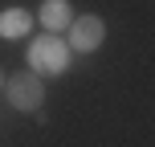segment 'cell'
Returning a JSON list of instances; mask_svg holds the SVG:
<instances>
[{
  "label": "cell",
  "mask_w": 155,
  "mask_h": 147,
  "mask_svg": "<svg viewBox=\"0 0 155 147\" xmlns=\"http://www.w3.org/2000/svg\"><path fill=\"white\" fill-rule=\"evenodd\" d=\"M29 70L33 74H65L70 70V45H65L61 37H53V33H41V37H33L29 45Z\"/></svg>",
  "instance_id": "cell-1"
},
{
  "label": "cell",
  "mask_w": 155,
  "mask_h": 147,
  "mask_svg": "<svg viewBox=\"0 0 155 147\" xmlns=\"http://www.w3.org/2000/svg\"><path fill=\"white\" fill-rule=\"evenodd\" d=\"M4 94H8V106H16V110H41V102H45V82H41L33 70H25V74L4 78Z\"/></svg>",
  "instance_id": "cell-2"
},
{
  "label": "cell",
  "mask_w": 155,
  "mask_h": 147,
  "mask_svg": "<svg viewBox=\"0 0 155 147\" xmlns=\"http://www.w3.org/2000/svg\"><path fill=\"white\" fill-rule=\"evenodd\" d=\"M106 41V21L102 16H74L70 25V53H94V49Z\"/></svg>",
  "instance_id": "cell-3"
},
{
  "label": "cell",
  "mask_w": 155,
  "mask_h": 147,
  "mask_svg": "<svg viewBox=\"0 0 155 147\" xmlns=\"http://www.w3.org/2000/svg\"><path fill=\"white\" fill-rule=\"evenodd\" d=\"M37 21L45 25V33H61V29H70L74 25V8L65 4V0H45V4H41V12H37Z\"/></svg>",
  "instance_id": "cell-4"
},
{
  "label": "cell",
  "mask_w": 155,
  "mask_h": 147,
  "mask_svg": "<svg viewBox=\"0 0 155 147\" xmlns=\"http://www.w3.org/2000/svg\"><path fill=\"white\" fill-rule=\"evenodd\" d=\"M29 29H33V16L25 12V8H4V12H0V37L16 41V37H25Z\"/></svg>",
  "instance_id": "cell-5"
},
{
  "label": "cell",
  "mask_w": 155,
  "mask_h": 147,
  "mask_svg": "<svg viewBox=\"0 0 155 147\" xmlns=\"http://www.w3.org/2000/svg\"><path fill=\"white\" fill-rule=\"evenodd\" d=\"M0 90H4V74H0Z\"/></svg>",
  "instance_id": "cell-6"
}]
</instances>
